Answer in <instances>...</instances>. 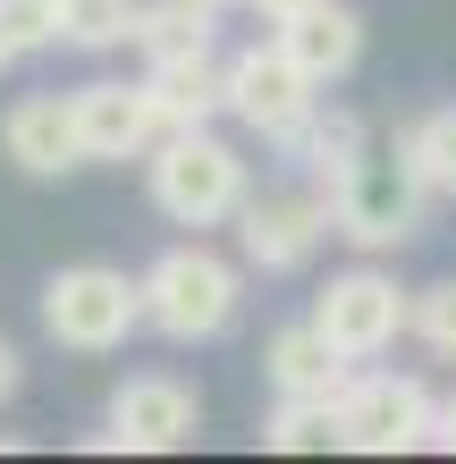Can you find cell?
Instances as JSON below:
<instances>
[{
	"mask_svg": "<svg viewBox=\"0 0 456 464\" xmlns=\"http://www.w3.org/2000/svg\"><path fill=\"white\" fill-rule=\"evenodd\" d=\"M152 211L178 228H220L246 211V160L211 127H170L152 152Z\"/></svg>",
	"mask_w": 456,
	"mask_h": 464,
	"instance_id": "1",
	"label": "cell"
},
{
	"mask_svg": "<svg viewBox=\"0 0 456 464\" xmlns=\"http://www.w3.org/2000/svg\"><path fill=\"white\" fill-rule=\"evenodd\" d=\"M43 330L68 354H111L144 330V279H127L111 262H68L43 279Z\"/></svg>",
	"mask_w": 456,
	"mask_h": 464,
	"instance_id": "2",
	"label": "cell"
},
{
	"mask_svg": "<svg viewBox=\"0 0 456 464\" xmlns=\"http://www.w3.org/2000/svg\"><path fill=\"white\" fill-rule=\"evenodd\" d=\"M144 321L178 346H203L237 321V262H220L211 245H170L144 270Z\"/></svg>",
	"mask_w": 456,
	"mask_h": 464,
	"instance_id": "3",
	"label": "cell"
},
{
	"mask_svg": "<svg viewBox=\"0 0 456 464\" xmlns=\"http://www.w3.org/2000/svg\"><path fill=\"white\" fill-rule=\"evenodd\" d=\"M422 195H432V186L406 169V152H397V160H372L364 152L321 203H330V220H338L346 245H364V254H397V245L422 228Z\"/></svg>",
	"mask_w": 456,
	"mask_h": 464,
	"instance_id": "4",
	"label": "cell"
},
{
	"mask_svg": "<svg viewBox=\"0 0 456 464\" xmlns=\"http://www.w3.org/2000/svg\"><path fill=\"white\" fill-rule=\"evenodd\" d=\"M313 102H321V76L279 34L228 60V119L246 127V135H262V144H287V135L313 119Z\"/></svg>",
	"mask_w": 456,
	"mask_h": 464,
	"instance_id": "5",
	"label": "cell"
},
{
	"mask_svg": "<svg viewBox=\"0 0 456 464\" xmlns=\"http://www.w3.org/2000/svg\"><path fill=\"white\" fill-rule=\"evenodd\" d=\"M432 422H440V405L406 372H364V380H346V389H338V448H355V456L432 448Z\"/></svg>",
	"mask_w": 456,
	"mask_h": 464,
	"instance_id": "6",
	"label": "cell"
},
{
	"mask_svg": "<svg viewBox=\"0 0 456 464\" xmlns=\"http://www.w3.org/2000/svg\"><path fill=\"white\" fill-rule=\"evenodd\" d=\"M313 330L330 338L346 363H372V354L397 346V330H414V295L397 287L389 270H338V279L313 295Z\"/></svg>",
	"mask_w": 456,
	"mask_h": 464,
	"instance_id": "7",
	"label": "cell"
},
{
	"mask_svg": "<svg viewBox=\"0 0 456 464\" xmlns=\"http://www.w3.org/2000/svg\"><path fill=\"white\" fill-rule=\"evenodd\" d=\"M330 203H321V186L305 195V186H279V195H246V211H237V245H246V262L262 270V279H279V270H305L313 245L330 237Z\"/></svg>",
	"mask_w": 456,
	"mask_h": 464,
	"instance_id": "8",
	"label": "cell"
},
{
	"mask_svg": "<svg viewBox=\"0 0 456 464\" xmlns=\"http://www.w3.org/2000/svg\"><path fill=\"white\" fill-rule=\"evenodd\" d=\"M195 422H203V397L186 389V380L170 372H136L127 389L111 397V430H102L93 448H127V456H170L195 440Z\"/></svg>",
	"mask_w": 456,
	"mask_h": 464,
	"instance_id": "9",
	"label": "cell"
},
{
	"mask_svg": "<svg viewBox=\"0 0 456 464\" xmlns=\"http://www.w3.org/2000/svg\"><path fill=\"white\" fill-rule=\"evenodd\" d=\"M76 135H85V160H136L152 135H160V111H152V85H119V76H93L76 85Z\"/></svg>",
	"mask_w": 456,
	"mask_h": 464,
	"instance_id": "10",
	"label": "cell"
},
{
	"mask_svg": "<svg viewBox=\"0 0 456 464\" xmlns=\"http://www.w3.org/2000/svg\"><path fill=\"white\" fill-rule=\"evenodd\" d=\"M0 152H9L25 178H68V169H85L76 102H60V93H25L17 111L0 119Z\"/></svg>",
	"mask_w": 456,
	"mask_h": 464,
	"instance_id": "11",
	"label": "cell"
},
{
	"mask_svg": "<svg viewBox=\"0 0 456 464\" xmlns=\"http://www.w3.org/2000/svg\"><path fill=\"white\" fill-rule=\"evenodd\" d=\"M152 111H160V135L170 127H211L228 111V60H211V51H195V60H152Z\"/></svg>",
	"mask_w": 456,
	"mask_h": 464,
	"instance_id": "12",
	"label": "cell"
},
{
	"mask_svg": "<svg viewBox=\"0 0 456 464\" xmlns=\"http://www.w3.org/2000/svg\"><path fill=\"white\" fill-rule=\"evenodd\" d=\"M262 372H271L279 397H330L346 389V354L313 330V321H287V330H271V346H262Z\"/></svg>",
	"mask_w": 456,
	"mask_h": 464,
	"instance_id": "13",
	"label": "cell"
},
{
	"mask_svg": "<svg viewBox=\"0 0 456 464\" xmlns=\"http://www.w3.org/2000/svg\"><path fill=\"white\" fill-rule=\"evenodd\" d=\"M279 43L296 51V60L321 76V85H338V76L364 60V17L346 9V0H313V9L279 17Z\"/></svg>",
	"mask_w": 456,
	"mask_h": 464,
	"instance_id": "14",
	"label": "cell"
},
{
	"mask_svg": "<svg viewBox=\"0 0 456 464\" xmlns=\"http://www.w3.org/2000/svg\"><path fill=\"white\" fill-rule=\"evenodd\" d=\"M287 160H296L321 195H330V186L364 160V119H355V111H313L296 135H287Z\"/></svg>",
	"mask_w": 456,
	"mask_h": 464,
	"instance_id": "15",
	"label": "cell"
},
{
	"mask_svg": "<svg viewBox=\"0 0 456 464\" xmlns=\"http://www.w3.org/2000/svg\"><path fill=\"white\" fill-rule=\"evenodd\" d=\"M211 34H220L211 0H144V17H136L144 60H195V51H211Z\"/></svg>",
	"mask_w": 456,
	"mask_h": 464,
	"instance_id": "16",
	"label": "cell"
},
{
	"mask_svg": "<svg viewBox=\"0 0 456 464\" xmlns=\"http://www.w3.org/2000/svg\"><path fill=\"white\" fill-rule=\"evenodd\" d=\"M262 448H271V456H321V448H338V405L330 397H279L271 422H262Z\"/></svg>",
	"mask_w": 456,
	"mask_h": 464,
	"instance_id": "17",
	"label": "cell"
},
{
	"mask_svg": "<svg viewBox=\"0 0 456 464\" xmlns=\"http://www.w3.org/2000/svg\"><path fill=\"white\" fill-rule=\"evenodd\" d=\"M144 0H60V43L68 51H119L136 43Z\"/></svg>",
	"mask_w": 456,
	"mask_h": 464,
	"instance_id": "18",
	"label": "cell"
},
{
	"mask_svg": "<svg viewBox=\"0 0 456 464\" xmlns=\"http://www.w3.org/2000/svg\"><path fill=\"white\" fill-rule=\"evenodd\" d=\"M397 152H406V169L432 186V195H456V102L432 111V119H414L397 135Z\"/></svg>",
	"mask_w": 456,
	"mask_h": 464,
	"instance_id": "19",
	"label": "cell"
},
{
	"mask_svg": "<svg viewBox=\"0 0 456 464\" xmlns=\"http://www.w3.org/2000/svg\"><path fill=\"white\" fill-rule=\"evenodd\" d=\"M414 338L432 346L440 363H456V279H440V287L414 295Z\"/></svg>",
	"mask_w": 456,
	"mask_h": 464,
	"instance_id": "20",
	"label": "cell"
},
{
	"mask_svg": "<svg viewBox=\"0 0 456 464\" xmlns=\"http://www.w3.org/2000/svg\"><path fill=\"white\" fill-rule=\"evenodd\" d=\"M0 34L17 43V60L43 51V43H60V0H0Z\"/></svg>",
	"mask_w": 456,
	"mask_h": 464,
	"instance_id": "21",
	"label": "cell"
},
{
	"mask_svg": "<svg viewBox=\"0 0 456 464\" xmlns=\"http://www.w3.org/2000/svg\"><path fill=\"white\" fill-rule=\"evenodd\" d=\"M17 380H25V354H17L9 338H0V405H9V397H17Z\"/></svg>",
	"mask_w": 456,
	"mask_h": 464,
	"instance_id": "22",
	"label": "cell"
},
{
	"mask_svg": "<svg viewBox=\"0 0 456 464\" xmlns=\"http://www.w3.org/2000/svg\"><path fill=\"white\" fill-rule=\"evenodd\" d=\"M432 448H448V456H456V397L440 405V422H432Z\"/></svg>",
	"mask_w": 456,
	"mask_h": 464,
	"instance_id": "23",
	"label": "cell"
},
{
	"mask_svg": "<svg viewBox=\"0 0 456 464\" xmlns=\"http://www.w3.org/2000/svg\"><path fill=\"white\" fill-rule=\"evenodd\" d=\"M246 9H262V17L279 25V17H296V9H313V0H246Z\"/></svg>",
	"mask_w": 456,
	"mask_h": 464,
	"instance_id": "24",
	"label": "cell"
},
{
	"mask_svg": "<svg viewBox=\"0 0 456 464\" xmlns=\"http://www.w3.org/2000/svg\"><path fill=\"white\" fill-rule=\"evenodd\" d=\"M9 60H17V43H9V34H0V68H9Z\"/></svg>",
	"mask_w": 456,
	"mask_h": 464,
	"instance_id": "25",
	"label": "cell"
},
{
	"mask_svg": "<svg viewBox=\"0 0 456 464\" xmlns=\"http://www.w3.org/2000/svg\"><path fill=\"white\" fill-rule=\"evenodd\" d=\"M211 9H246V0H211Z\"/></svg>",
	"mask_w": 456,
	"mask_h": 464,
	"instance_id": "26",
	"label": "cell"
}]
</instances>
